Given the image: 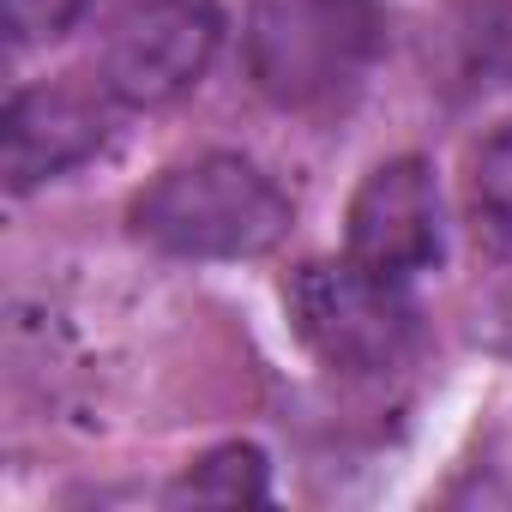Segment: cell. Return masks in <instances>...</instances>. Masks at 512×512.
Wrapping results in <instances>:
<instances>
[{
	"mask_svg": "<svg viewBox=\"0 0 512 512\" xmlns=\"http://www.w3.org/2000/svg\"><path fill=\"white\" fill-rule=\"evenodd\" d=\"M217 0H127L103 37V91L127 109L181 103L217 61Z\"/></svg>",
	"mask_w": 512,
	"mask_h": 512,
	"instance_id": "cell-4",
	"label": "cell"
},
{
	"mask_svg": "<svg viewBox=\"0 0 512 512\" xmlns=\"http://www.w3.org/2000/svg\"><path fill=\"white\" fill-rule=\"evenodd\" d=\"M284 308H290L296 338L338 374H386L416 344V314L404 290L356 266L350 253L296 266Z\"/></svg>",
	"mask_w": 512,
	"mask_h": 512,
	"instance_id": "cell-3",
	"label": "cell"
},
{
	"mask_svg": "<svg viewBox=\"0 0 512 512\" xmlns=\"http://www.w3.org/2000/svg\"><path fill=\"white\" fill-rule=\"evenodd\" d=\"M109 139V115L79 85H31L7 109V187L31 193L43 181H61L85 157H97Z\"/></svg>",
	"mask_w": 512,
	"mask_h": 512,
	"instance_id": "cell-6",
	"label": "cell"
},
{
	"mask_svg": "<svg viewBox=\"0 0 512 512\" xmlns=\"http://www.w3.org/2000/svg\"><path fill=\"white\" fill-rule=\"evenodd\" d=\"M91 13V0H7V31L13 43H49V37H67L79 19Z\"/></svg>",
	"mask_w": 512,
	"mask_h": 512,
	"instance_id": "cell-9",
	"label": "cell"
},
{
	"mask_svg": "<svg viewBox=\"0 0 512 512\" xmlns=\"http://www.w3.org/2000/svg\"><path fill=\"white\" fill-rule=\"evenodd\" d=\"M350 260L386 284H404L440 260V187L422 157H386L362 175L344 223Z\"/></svg>",
	"mask_w": 512,
	"mask_h": 512,
	"instance_id": "cell-5",
	"label": "cell"
},
{
	"mask_svg": "<svg viewBox=\"0 0 512 512\" xmlns=\"http://www.w3.org/2000/svg\"><path fill=\"white\" fill-rule=\"evenodd\" d=\"M470 229L494 260L512 266V121H500L470 163Z\"/></svg>",
	"mask_w": 512,
	"mask_h": 512,
	"instance_id": "cell-7",
	"label": "cell"
},
{
	"mask_svg": "<svg viewBox=\"0 0 512 512\" xmlns=\"http://www.w3.org/2000/svg\"><path fill=\"white\" fill-rule=\"evenodd\" d=\"M272 476H266V452L260 446H217L199 464H187V476L175 482V500H217V506H241V500H266Z\"/></svg>",
	"mask_w": 512,
	"mask_h": 512,
	"instance_id": "cell-8",
	"label": "cell"
},
{
	"mask_svg": "<svg viewBox=\"0 0 512 512\" xmlns=\"http://www.w3.org/2000/svg\"><path fill=\"white\" fill-rule=\"evenodd\" d=\"M133 235L175 260H260L290 235V199L260 163L205 151L133 199Z\"/></svg>",
	"mask_w": 512,
	"mask_h": 512,
	"instance_id": "cell-1",
	"label": "cell"
},
{
	"mask_svg": "<svg viewBox=\"0 0 512 512\" xmlns=\"http://www.w3.org/2000/svg\"><path fill=\"white\" fill-rule=\"evenodd\" d=\"M374 0H253L241 55L247 79L278 109H326L350 97L380 55Z\"/></svg>",
	"mask_w": 512,
	"mask_h": 512,
	"instance_id": "cell-2",
	"label": "cell"
}]
</instances>
